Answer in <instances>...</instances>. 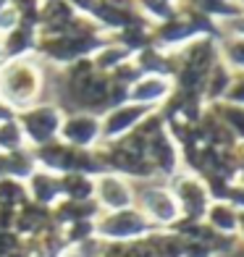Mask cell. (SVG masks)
Listing matches in <instances>:
<instances>
[{
	"mask_svg": "<svg viewBox=\"0 0 244 257\" xmlns=\"http://www.w3.org/2000/svg\"><path fill=\"white\" fill-rule=\"evenodd\" d=\"M153 223L134 207L115 210V213H100L95 220V233L100 241H134L153 233Z\"/></svg>",
	"mask_w": 244,
	"mask_h": 257,
	"instance_id": "obj_1",
	"label": "cell"
},
{
	"mask_svg": "<svg viewBox=\"0 0 244 257\" xmlns=\"http://www.w3.org/2000/svg\"><path fill=\"white\" fill-rule=\"evenodd\" d=\"M173 200H176L179 215L181 218H192V220H202L205 210L210 207V197H207V189L200 179L194 176H176L171 184Z\"/></svg>",
	"mask_w": 244,
	"mask_h": 257,
	"instance_id": "obj_2",
	"label": "cell"
},
{
	"mask_svg": "<svg viewBox=\"0 0 244 257\" xmlns=\"http://www.w3.org/2000/svg\"><path fill=\"white\" fill-rule=\"evenodd\" d=\"M95 202L100 205V210H105V213L126 210L134 202L132 186L126 184L118 173H102V176L95 179Z\"/></svg>",
	"mask_w": 244,
	"mask_h": 257,
	"instance_id": "obj_3",
	"label": "cell"
},
{
	"mask_svg": "<svg viewBox=\"0 0 244 257\" xmlns=\"http://www.w3.org/2000/svg\"><path fill=\"white\" fill-rule=\"evenodd\" d=\"M153 226H171L179 218L176 200L168 189H147L142 194V210H139Z\"/></svg>",
	"mask_w": 244,
	"mask_h": 257,
	"instance_id": "obj_4",
	"label": "cell"
},
{
	"mask_svg": "<svg viewBox=\"0 0 244 257\" xmlns=\"http://www.w3.org/2000/svg\"><path fill=\"white\" fill-rule=\"evenodd\" d=\"M24 184H27L29 202H34V205L53 207L58 200H63V194H61V176H58V173L34 171Z\"/></svg>",
	"mask_w": 244,
	"mask_h": 257,
	"instance_id": "obj_5",
	"label": "cell"
},
{
	"mask_svg": "<svg viewBox=\"0 0 244 257\" xmlns=\"http://www.w3.org/2000/svg\"><path fill=\"white\" fill-rule=\"evenodd\" d=\"M202 220H205V226L213 228L215 233H223V236H234L236 233V210L228 202H210Z\"/></svg>",
	"mask_w": 244,
	"mask_h": 257,
	"instance_id": "obj_6",
	"label": "cell"
},
{
	"mask_svg": "<svg viewBox=\"0 0 244 257\" xmlns=\"http://www.w3.org/2000/svg\"><path fill=\"white\" fill-rule=\"evenodd\" d=\"M236 233L244 236V210H236Z\"/></svg>",
	"mask_w": 244,
	"mask_h": 257,
	"instance_id": "obj_7",
	"label": "cell"
},
{
	"mask_svg": "<svg viewBox=\"0 0 244 257\" xmlns=\"http://www.w3.org/2000/svg\"><path fill=\"white\" fill-rule=\"evenodd\" d=\"M29 257H40V254H29Z\"/></svg>",
	"mask_w": 244,
	"mask_h": 257,
	"instance_id": "obj_8",
	"label": "cell"
}]
</instances>
